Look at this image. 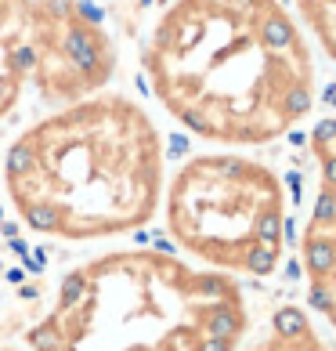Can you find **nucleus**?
<instances>
[{
    "mask_svg": "<svg viewBox=\"0 0 336 351\" xmlns=\"http://www.w3.org/2000/svg\"><path fill=\"white\" fill-rule=\"evenodd\" d=\"M141 73L177 127L221 149L271 145L318 101L315 44L289 0H166Z\"/></svg>",
    "mask_w": 336,
    "mask_h": 351,
    "instance_id": "nucleus-1",
    "label": "nucleus"
},
{
    "mask_svg": "<svg viewBox=\"0 0 336 351\" xmlns=\"http://www.w3.org/2000/svg\"><path fill=\"white\" fill-rule=\"evenodd\" d=\"M166 141L123 90L66 101L25 123L0 160V196L36 239L116 243L159 217Z\"/></svg>",
    "mask_w": 336,
    "mask_h": 351,
    "instance_id": "nucleus-2",
    "label": "nucleus"
},
{
    "mask_svg": "<svg viewBox=\"0 0 336 351\" xmlns=\"http://www.w3.org/2000/svg\"><path fill=\"white\" fill-rule=\"evenodd\" d=\"M253 311L239 279L166 246H105L62 271L25 351H239Z\"/></svg>",
    "mask_w": 336,
    "mask_h": 351,
    "instance_id": "nucleus-3",
    "label": "nucleus"
},
{
    "mask_svg": "<svg viewBox=\"0 0 336 351\" xmlns=\"http://www.w3.org/2000/svg\"><path fill=\"white\" fill-rule=\"evenodd\" d=\"M159 217L174 254L228 279L264 282L289 254V189L246 149H210L166 171Z\"/></svg>",
    "mask_w": 336,
    "mask_h": 351,
    "instance_id": "nucleus-4",
    "label": "nucleus"
},
{
    "mask_svg": "<svg viewBox=\"0 0 336 351\" xmlns=\"http://www.w3.org/2000/svg\"><path fill=\"white\" fill-rule=\"evenodd\" d=\"M116 69L120 47L87 0H0V123L29 90L55 109L105 90Z\"/></svg>",
    "mask_w": 336,
    "mask_h": 351,
    "instance_id": "nucleus-5",
    "label": "nucleus"
},
{
    "mask_svg": "<svg viewBox=\"0 0 336 351\" xmlns=\"http://www.w3.org/2000/svg\"><path fill=\"white\" fill-rule=\"evenodd\" d=\"M239 351H336V337L304 304H279L261 330H250Z\"/></svg>",
    "mask_w": 336,
    "mask_h": 351,
    "instance_id": "nucleus-6",
    "label": "nucleus"
},
{
    "mask_svg": "<svg viewBox=\"0 0 336 351\" xmlns=\"http://www.w3.org/2000/svg\"><path fill=\"white\" fill-rule=\"evenodd\" d=\"M311 44L336 66V0H289Z\"/></svg>",
    "mask_w": 336,
    "mask_h": 351,
    "instance_id": "nucleus-7",
    "label": "nucleus"
},
{
    "mask_svg": "<svg viewBox=\"0 0 336 351\" xmlns=\"http://www.w3.org/2000/svg\"><path fill=\"white\" fill-rule=\"evenodd\" d=\"M307 311H311L315 319L326 322V330L336 337V282H329L326 290L307 293Z\"/></svg>",
    "mask_w": 336,
    "mask_h": 351,
    "instance_id": "nucleus-8",
    "label": "nucleus"
},
{
    "mask_svg": "<svg viewBox=\"0 0 336 351\" xmlns=\"http://www.w3.org/2000/svg\"><path fill=\"white\" fill-rule=\"evenodd\" d=\"M0 351H25L22 344H0Z\"/></svg>",
    "mask_w": 336,
    "mask_h": 351,
    "instance_id": "nucleus-9",
    "label": "nucleus"
}]
</instances>
